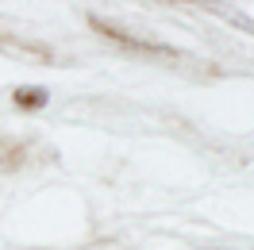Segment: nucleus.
Listing matches in <instances>:
<instances>
[{
    "label": "nucleus",
    "mask_w": 254,
    "mask_h": 250,
    "mask_svg": "<svg viewBox=\"0 0 254 250\" xmlns=\"http://www.w3.org/2000/svg\"><path fill=\"white\" fill-rule=\"evenodd\" d=\"M12 100H16V108L31 112V108H43V104L50 100V93H47V89H31V85H19L16 93H12Z\"/></svg>",
    "instance_id": "f257e3e1"
},
{
    "label": "nucleus",
    "mask_w": 254,
    "mask_h": 250,
    "mask_svg": "<svg viewBox=\"0 0 254 250\" xmlns=\"http://www.w3.org/2000/svg\"><path fill=\"white\" fill-rule=\"evenodd\" d=\"M19 162H27V146L12 139H0V170H16Z\"/></svg>",
    "instance_id": "f03ea898"
},
{
    "label": "nucleus",
    "mask_w": 254,
    "mask_h": 250,
    "mask_svg": "<svg viewBox=\"0 0 254 250\" xmlns=\"http://www.w3.org/2000/svg\"><path fill=\"white\" fill-rule=\"evenodd\" d=\"M0 43H4V39H0Z\"/></svg>",
    "instance_id": "7ed1b4c3"
}]
</instances>
